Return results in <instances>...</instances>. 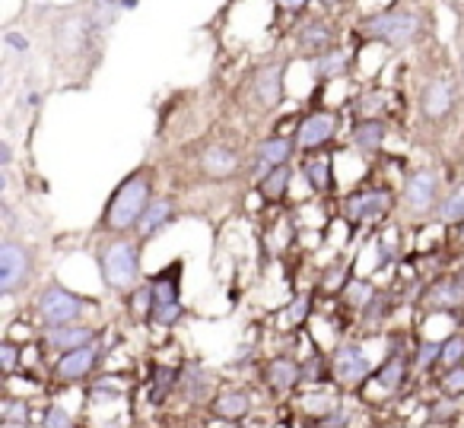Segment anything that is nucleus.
<instances>
[{"mask_svg":"<svg viewBox=\"0 0 464 428\" xmlns=\"http://www.w3.org/2000/svg\"><path fill=\"white\" fill-rule=\"evenodd\" d=\"M42 428H73V419L67 409L61 406H48L45 415H42Z\"/></svg>","mask_w":464,"mask_h":428,"instance_id":"4c0bfd02","label":"nucleus"},{"mask_svg":"<svg viewBox=\"0 0 464 428\" xmlns=\"http://www.w3.org/2000/svg\"><path fill=\"white\" fill-rule=\"evenodd\" d=\"M309 4H312V0H277V7L286 10V14H303Z\"/></svg>","mask_w":464,"mask_h":428,"instance_id":"79ce46f5","label":"nucleus"},{"mask_svg":"<svg viewBox=\"0 0 464 428\" xmlns=\"http://www.w3.org/2000/svg\"><path fill=\"white\" fill-rule=\"evenodd\" d=\"M439 356H442V343L423 339V343L413 349V368H417V371H430L432 365H439Z\"/></svg>","mask_w":464,"mask_h":428,"instance_id":"f704fd0d","label":"nucleus"},{"mask_svg":"<svg viewBox=\"0 0 464 428\" xmlns=\"http://www.w3.org/2000/svg\"><path fill=\"white\" fill-rule=\"evenodd\" d=\"M303 175L315 194L334 191V162H331V156H312L309 153L303 162Z\"/></svg>","mask_w":464,"mask_h":428,"instance_id":"393cba45","label":"nucleus"},{"mask_svg":"<svg viewBox=\"0 0 464 428\" xmlns=\"http://www.w3.org/2000/svg\"><path fill=\"white\" fill-rule=\"evenodd\" d=\"M343 425H347V415H343V409H337V406L318 419V428H343Z\"/></svg>","mask_w":464,"mask_h":428,"instance_id":"a19ab883","label":"nucleus"},{"mask_svg":"<svg viewBox=\"0 0 464 428\" xmlns=\"http://www.w3.org/2000/svg\"><path fill=\"white\" fill-rule=\"evenodd\" d=\"M299 153L296 147V137H267V140H261L258 147H255V159L261 162V168H265V175L271 172V168L277 166H290V159Z\"/></svg>","mask_w":464,"mask_h":428,"instance_id":"a211bd4d","label":"nucleus"},{"mask_svg":"<svg viewBox=\"0 0 464 428\" xmlns=\"http://www.w3.org/2000/svg\"><path fill=\"white\" fill-rule=\"evenodd\" d=\"M179 384H181V371L179 368H172V365H156L147 400L153 403V406H162V403H166V396L172 394Z\"/></svg>","mask_w":464,"mask_h":428,"instance_id":"bb28decb","label":"nucleus"},{"mask_svg":"<svg viewBox=\"0 0 464 428\" xmlns=\"http://www.w3.org/2000/svg\"><path fill=\"white\" fill-rule=\"evenodd\" d=\"M439 365H442V368H458V365H464V333H455V337L445 339Z\"/></svg>","mask_w":464,"mask_h":428,"instance_id":"72a5a7b5","label":"nucleus"},{"mask_svg":"<svg viewBox=\"0 0 464 428\" xmlns=\"http://www.w3.org/2000/svg\"><path fill=\"white\" fill-rule=\"evenodd\" d=\"M261 381H265V387L271 390L274 396H286L290 390H296L299 381H303V365L293 362V358H286V356H277L265 365Z\"/></svg>","mask_w":464,"mask_h":428,"instance_id":"2eb2a0df","label":"nucleus"},{"mask_svg":"<svg viewBox=\"0 0 464 428\" xmlns=\"http://www.w3.org/2000/svg\"><path fill=\"white\" fill-rule=\"evenodd\" d=\"M242 166L239 153L229 147H223V143H213V147H207L204 153H200V168H204L210 178H229V175H236Z\"/></svg>","mask_w":464,"mask_h":428,"instance_id":"aec40b11","label":"nucleus"},{"mask_svg":"<svg viewBox=\"0 0 464 428\" xmlns=\"http://www.w3.org/2000/svg\"><path fill=\"white\" fill-rule=\"evenodd\" d=\"M172 216H175V206H172V200H169V197H153V200H150V206L143 210L140 223H137V235H140V242L160 235V232L172 223Z\"/></svg>","mask_w":464,"mask_h":428,"instance_id":"5701e85b","label":"nucleus"},{"mask_svg":"<svg viewBox=\"0 0 464 428\" xmlns=\"http://www.w3.org/2000/svg\"><path fill=\"white\" fill-rule=\"evenodd\" d=\"M35 308H39L42 320H45L48 327L73 324V320H80V314L86 311V299L83 295H73L71 289H64L61 282H48V286L42 289Z\"/></svg>","mask_w":464,"mask_h":428,"instance_id":"423d86ee","label":"nucleus"},{"mask_svg":"<svg viewBox=\"0 0 464 428\" xmlns=\"http://www.w3.org/2000/svg\"><path fill=\"white\" fill-rule=\"evenodd\" d=\"M318 4H322L324 10H337L341 4H347V0H318Z\"/></svg>","mask_w":464,"mask_h":428,"instance_id":"de8ad7c7","label":"nucleus"},{"mask_svg":"<svg viewBox=\"0 0 464 428\" xmlns=\"http://www.w3.org/2000/svg\"><path fill=\"white\" fill-rule=\"evenodd\" d=\"M290 181H293V168L277 166V168H271L265 178H258V194L267 204H280V200L286 197V191H290Z\"/></svg>","mask_w":464,"mask_h":428,"instance_id":"a878e982","label":"nucleus"},{"mask_svg":"<svg viewBox=\"0 0 464 428\" xmlns=\"http://www.w3.org/2000/svg\"><path fill=\"white\" fill-rule=\"evenodd\" d=\"M420 16L411 10H379L360 20V33L388 48H407L420 39Z\"/></svg>","mask_w":464,"mask_h":428,"instance_id":"7ed1b4c3","label":"nucleus"},{"mask_svg":"<svg viewBox=\"0 0 464 428\" xmlns=\"http://www.w3.org/2000/svg\"><path fill=\"white\" fill-rule=\"evenodd\" d=\"M350 67H353V58H350V52H343V48H331V52H324L322 58L312 61L315 80H322V83L343 80L350 73Z\"/></svg>","mask_w":464,"mask_h":428,"instance_id":"b1692460","label":"nucleus"},{"mask_svg":"<svg viewBox=\"0 0 464 428\" xmlns=\"http://www.w3.org/2000/svg\"><path fill=\"white\" fill-rule=\"evenodd\" d=\"M128 311H130V318H137V320H150V318H153V289H150V282L130 289Z\"/></svg>","mask_w":464,"mask_h":428,"instance_id":"7c9ffc66","label":"nucleus"},{"mask_svg":"<svg viewBox=\"0 0 464 428\" xmlns=\"http://www.w3.org/2000/svg\"><path fill=\"white\" fill-rule=\"evenodd\" d=\"M439 390H442L445 400H458V396H464V365H458V368H445V375L439 377Z\"/></svg>","mask_w":464,"mask_h":428,"instance_id":"473e14b6","label":"nucleus"},{"mask_svg":"<svg viewBox=\"0 0 464 428\" xmlns=\"http://www.w3.org/2000/svg\"><path fill=\"white\" fill-rule=\"evenodd\" d=\"M394 311V305H392V295L388 292H375L372 295V301H369L366 308H362V320H366L369 327H375V324H382V320L388 318V314Z\"/></svg>","mask_w":464,"mask_h":428,"instance_id":"2f4dec72","label":"nucleus"},{"mask_svg":"<svg viewBox=\"0 0 464 428\" xmlns=\"http://www.w3.org/2000/svg\"><path fill=\"white\" fill-rule=\"evenodd\" d=\"M404 197H407V206H411L413 213H430L436 204H442V200H439L436 172H430V168H420V172H413L411 178H407Z\"/></svg>","mask_w":464,"mask_h":428,"instance_id":"dca6fc26","label":"nucleus"},{"mask_svg":"<svg viewBox=\"0 0 464 428\" xmlns=\"http://www.w3.org/2000/svg\"><path fill=\"white\" fill-rule=\"evenodd\" d=\"M392 261H394V248H392V244H379V263H375V267L385 270Z\"/></svg>","mask_w":464,"mask_h":428,"instance_id":"37998d69","label":"nucleus"},{"mask_svg":"<svg viewBox=\"0 0 464 428\" xmlns=\"http://www.w3.org/2000/svg\"><path fill=\"white\" fill-rule=\"evenodd\" d=\"M392 210H394V194L388 187H362V191H353L343 200V216L353 225L382 223Z\"/></svg>","mask_w":464,"mask_h":428,"instance_id":"0eeeda50","label":"nucleus"},{"mask_svg":"<svg viewBox=\"0 0 464 428\" xmlns=\"http://www.w3.org/2000/svg\"><path fill=\"white\" fill-rule=\"evenodd\" d=\"M420 305L426 311H461L464 308V276H442L423 292Z\"/></svg>","mask_w":464,"mask_h":428,"instance_id":"4468645a","label":"nucleus"},{"mask_svg":"<svg viewBox=\"0 0 464 428\" xmlns=\"http://www.w3.org/2000/svg\"><path fill=\"white\" fill-rule=\"evenodd\" d=\"M286 67H290V61H267V64H261L258 71L252 73V102L258 105L261 111H271V109H277V105H284Z\"/></svg>","mask_w":464,"mask_h":428,"instance_id":"1a4fd4ad","label":"nucleus"},{"mask_svg":"<svg viewBox=\"0 0 464 428\" xmlns=\"http://www.w3.org/2000/svg\"><path fill=\"white\" fill-rule=\"evenodd\" d=\"M0 428H29V425H26V422H4Z\"/></svg>","mask_w":464,"mask_h":428,"instance_id":"09e8293b","label":"nucleus"},{"mask_svg":"<svg viewBox=\"0 0 464 428\" xmlns=\"http://www.w3.org/2000/svg\"><path fill=\"white\" fill-rule=\"evenodd\" d=\"M4 422H26L29 425V403L7 400V406H4Z\"/></svg>","mask_w":464,"mask_h":428,"instance_id":"58836bf2","label":"nucleus"},{"mask_svg":"<svg viewBox=\"0 0 464 428\" xmlns=\"http://www.w3.org/2000/svg\"><path fill=\"white\" fill-rule=\"evenodd\" d=\"M322 377H324V358L312 356L309 362L303 365V381H322Z\"/></svg>","mask_w":464,"mask_h":428,"instance_id":"ea45409f","label":"nucleus"},{"mask_svg":"<svg viewBox=\"0 0 464 428\" xmlns=\"http://www.w3.org/2000/svg\"><path fill=\"white\" fill-rule=\"evenodd\" d=\"M150 289H153V324L175 327L185 318V305H181V261H172L166 270L150 276Z\"/></svg>","mask_w":464,"mask_h":428,"instance_id":"20e7f679","label":"nucleus"},{"mask_svg":"<svg viewBox=\"0 0 464 428\" xmlns=\"http://www.w3.org/2000/svg\"><path fill=\"white\" fill-rule=\"evenodd\" d=\"M181 390H185V396L191 403H200L207 396V390H210V381H207V375L200 371L198 362H188L185 365V375H181Z\"/></svg>","mask_w":464,"mask_h":428,"instance_id":"cd10ccee","label":"nucleus"},{"mask_svg":"<svg viewBox=\"0 0 464 428\" xmlns=\"http://www.w3.org/2000/svg\"><path fill=\"white\" fill-rule=\"evenodd\" d=\"M388 137V128L382 118H360V121L350 128V140H353V147L360 149L362 156H375L382 149V143H385Z\"/></svg>","mask_w":464,"mask_h":428,"instance_id":"412c9836","label":"nucleus"},{"mask_svg":"<svg viewBox=\"0 0 464 428\" xmlns=\"http://www.w3.org/2000/svg\"><path fill=\"white\" fill-rule=\"evenodd\" d=\"M413 368V352L407 349H398L394 346L392 356L385 358V362L379 365V371H375V384H379L385 394H394V390H401L407 384V375H411Z\"/></svg>","mask_w":464,"mask_h":428,"instance_id":"f3484780","label":"nucleus"},{"mask_svg":"<svg viewBox=\"0 0 464 428\" xmlns=\"http://www.w3.org/2000/svg\"><path fill=\"white\" fill-rule=\"evenodd\" d=\"M436 216L442 219V223H449V225L461 223V219H464V185L451 187V191L445 194L442 204H439V210H436Z\"/></svg>","mask_w":464,"mask_h":428,"instance_id":"c85d7f7f","label":"nucleus"},{"mask_svg":"<svg viewBox=\"0 0 464 428\" xmlns=\"http://www.w3.org/2000/svg\"><path fill=\"white\" fill-rule=\"evenodd\" d=\"M210 413L223 422H242L252 413V396L246 390H223L210 400Z\"/></svg>","mask_w":464,"mask_h":428,"instance_id":"4be33fe9","label":"nucleus"},{"mask_svg":"<svg viewBox=\"0 0 464 428\" xmlns=\"http://www.w3.org/2000/svg\"><path fill=\"white\" fill-rule=\"evenodd\" d=\"M35 270V254L20 238H4L0 242V292L14 295L29 282Z\"/></svg>","mask_w":464,"mask_h":428,"instance_id":"39448f33","label":"nucleus"},{"mask_svg":"<svg viewBox=\"0 0 464 428\" xmlns=\"http://www.w3.org/2000/svg\"><path fill=\"white\" fill-rule=\"evenodd\" d=\"M312 301H315V295H312V292H303V295H296V299H293L290 311H286V314H290V324L293 327H299L305 318H309V314H312Z\"/></svg>","mask_w":464,"mask_h":428,"instance_id":"c9c22d12","label":"nucleus"},{"mask_svg":"<svg viewBox=\"0 0 464 428\" xmlns=\"http://www.w3.org/2000/svg\"><path fill=\"white\" fill-rule=\"evenodd\" d=\"M461 83H464V52H461Z\"/></svg>","mask_w":464,"mask_h":428,"instance_id":"3c124183","label":"nucleus"},{"mask_svg":"<svg viewBox=\"0 0 464 428\" xmlns=\"http://www.w3.org/2000/svg\"><path fill=\"white\" fill-rule=\"evenodd\" d=\"M7 45H16V48H23V52H26L29 42L23 39V35H16V33H7Z\"/></svg>","mask_w":464,"mask_h":428,"instance_id":"a18cd8bd","label":"nucleus"},{"mask_svg":"<svg viewBox=\"0 0 464 428\" xmlns=\"http://www.w3.org/2000/svg\"><path fill=\"white\" fill-rule=\"evenodd\" d=\"M375 292H379V289H375L369 280H350L347 286H343V301H347L353 311H362V308L372 301Z\"/></svg>","mask_w":464,"mask_h":428,"instance_id":"c756f323","label":"nucleus"},{"mask_svg":"<svg viewBox=\"0 0 464 428\" xmlns=\"http://www.w3.org/2000/svg\"><path fill=\"white\" fill-rule=\"evenodd\" d=\"M10 159H14V156H10V147L4 143V147H0V162H4V168L10 166Z\"/></svg>","mask_w":464,"mask_h":428,"instance_id":"49530a36","label":"nucleus"},{"mask_svg":"<svg viewBox=\"0 0 464 428\" xmlns=\"http://www.w3.org/2000/svg\"><path fill=\"white\" fill-rule=\"evenodd\" d=\"M96 362H99V346L96 343L80 346V349H67V352H61L58 362H54L52 377L58 384H77V381H83V377L92 375Z\"/></svg>","mask_w":464,"mask_h":428,"instance_id":"ddd939ff","label":"nucleus"},{"mask_svg":"<svg viewBox=\"0 0 464 428\" xmlns=\"http://www.w3.org/2000/svg\"><path fill=\"white\" fill-rule=\"evenodd\" d=\"M449 238H451V244H458V248H464V219H461V223L451 225Z\"/></svg>","mask_w":464,"mask_h":428,"instance_id":"c03bdc74","label":"nucleus"},{"mask_svg":"<svg viewBox=\"0 0 464 428\" xmlns=\"http://www.w3.org/2000/svg\"><path fill=\"white\" fill-rule=\"evenodd\" d=\"M455 102H458L455 83H451V77L439 73V77H432L430 83L423 86V92H420V115H423L426 121H442V118L451 115Z\"/></svg>","mask_w":464,"mask_h":428,"instance_id":"f8f14e48","label":"nucleus"},{"mask_svg":"<svg viewBox=\"0 0 464 428\" xmlns=\"http://www.w3.org/2000/svg\"><path fill=\"white\" fill-rule=\"evenodd\" d=\"M45 343L58 352H67V349H80V346H90L96 343V330L86 324H58V327H48L45 333Z\"/></svg>","mask_w":464,"mask_h":428,"instance_id":"6ab92c4d","label":"nucleus"},{"mask_svg":"<svg viewBox=\"0 0 464 428\" xmlns=\"http://www.w3.org/2000/svg\"><path fill=\"white\" fill-rule=\"evenodd\" d=\"M20 352H23V346L14 343V339H4V343H0V368L7 371V375H14L16 365H20Z\"/></svg>","mask_w":464,"mask_h":428,"instance_id":"e433bc0d","label":"nucleus"},{"mask_svg":"<svg viewBox=\"0 0 464 428\" xmlns=\"http://www.w3.org/2000/svg\"><path fill=\"white\" fill-rule=\"evenodd\" d=\"M150 200H153V172H150V168H137V172H130L128 178L111 191L102 219H99V229L111 232V235L137 229V223H140Z\"/></svg>","mask_w":464,"mask_h":428,"instance_id":"f257e3e1","label":"nucleus"},{"mask_svg":"<svg viewBox=\"0 0 464 428\" xmlns=\"http://www.w3.org/2000/svg\"><path fill=\"white\" fill-rule=\"evenodd\" d=\"M140 263H143V242L128 235H118L99 251V270H102V280L115 292H128L137 289L140 280Z\"/></svg>","mask_w":464,"mask_h":428,"instance_id":"f03ea898","label":"nucleus"},{"mask_svg":"<svg viewBox=\"0 0 464 428\" xmlns=\"http://www.w3.org/2000/svg\"><path fill=\"white\" fill-rule=\"evenodd\" d=\"M121 7H128V10H134V7H137V0H121Z\"/></svg>","mask_w":464,"mask_h":428,"instance_id":"8fccbe9b","label":"nucleus"},{"mask_svg":"<svg viewBox=\"0 0 464 428\" xmlns=\"http://www.w3.org/2000/svg\"><path fill=\"white\" fill-rule=\"evenodd\" d=\"M337 128H341V118H337V111H312V115H305L303 121L296 124V130H293V137H296V147L299 153H315V149L328 147L331 140L337 137Z\"/></svg>","mask_w":464,"mask_h":428,"instance_id":"6e6552de","label":"nucleus"},{"mask_svg":"<svg viewBox=\"0 0 464 428\" xmlns=\"http://www.w3.org/2000/svg\"><path fill=\"white\" fill-rule=\"evenodd\" d=\"M334 42H337V26L328 16H305L296 26V52L312 61L322 58L331 48H337Z\"/></svg>","mask_w":464,"mask_h":428,"instance_id":"9b49d317","label":"nucleus"},{"mask_svg":"<svg viewBox=\"0 0 464 428\" xmlns=\"http://www.w3.org/2000/svg\"><path fill=\"white\" fill-rule=\"evenodd\" d=\"M331 375H334V381L341 387H360L372 375V362H369L360 343H343L331 356Z\"/></svg>","mask_w":464,"mask_h":428,"instance_id":"9d476101","label":"nucleus"}]
</instances>
